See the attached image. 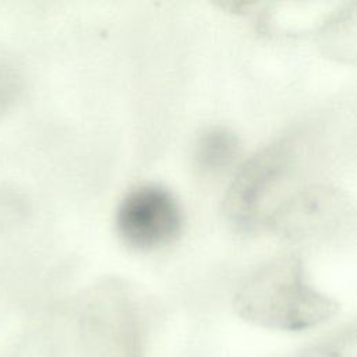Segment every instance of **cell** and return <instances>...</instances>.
Wrapping results in <instances>:
<instances>
[{
  "label": "cell",
  "instance_id": "cell-1",
  "mask_svg": "<svg viewBox=\"0 0 357 357\" xmlns=\"http://www.w3.org/2000/svg\"><path fill=\"white\" fill-rule=\"evenodd\" d=\"M233 305L245 321L278 331H305L331 319L337 303L305 278L297 255L275 257L251 272L236 290Z\"/></svg>",
  "mask_w": 357,
  "mask_h": 357
},
{
  "label": "cell",
  "instance_id": "cell-2",
  "mask_svg": "<svg viewBox=\"0 0 357 357\" xmlns=\"http://www.w3.org/2000/svg\"><path fill=\"white\" fill-rule=\"evenodd\" d=\"M296 146L294 138L276 139L250 156L237 170L223 201L225 212L233 223L244 229L266 223L271 202L294 167Z\"/></svg>",
  "mask_w": 357,
  "mask_h": 357
},
{
  "label": "cell",
  "instance_id": "cell-3",
  "mask_svg": "<svg viewBox=\"0 0 357 357\" xmlns=\"http://www.w3.org/2000/svg\"><path fill=\"white\" fill-rule=\"evenodd\" d=\"M114 225L124 244L139 251H153L178 237L184 216L172 191L149 183L134 187L121 198Z\"/></svg>",
  "mask_w": 357,
  "mask_h": 357
},
{
  "label": "cell",
  "instance_id": "cell-4",
  "mask_svg": "<svg viewBox=\"0 0 357 357\" xmlns=\"http://www.w3.org/2000/svg\"><path fill=\"white\" fill-rule=\"evenodd\" d=\"M344 212L346 204L335 190L314 187L275 208L266 223L289 238H304L325 233Z\"/></svg>",
  "mask_w": 357,
  "mask_h": 357
},
{
  "label": "cell",
  "instance_id": "cell-5",
  "mask_svg": "<svg viewBox=\"0 0 357 357\" xmlns=\"http://www.w3.org/2000/svg\"><path fill=\"white\" fill-rule=\"evenodd\" d=\"M240 152V139L230 128L212 126L198 135L194 145L192 160L201 174L215 176L230 167Z\"/></svg>",
  "mask_w": 357,
  "mask_h": 357
},
{
  "label": "cell",
  "instance_id": "cell-6",
  "mask_svg": "<svg viewBox=\"0 0 357 357\" xmlns=\"http://www.w3.org/2000/svg\"><path fill=\"white\" fill-rule=\"evenodd\" d=\"M298 357H357L356 331L344 329L304 350Z\"/></svg>",
  "mask_w": 357,
  "mask_h": 357
},
{
  "label": "cell",
  "instance_id": "cell-7",
  "mask_svg": "<svg viewBox=\"0 0 357 357\" xmlns=\"http://www.w3.org/2000/svg\"><path fill=\"white\" fill-rule=\"evenodd\" d=\"M22 88L24 82L20 70L13 63L0 59V119L15 107Z\"/></svg>",
  "mask_w": 357,
  "mask_h": 357
}]
</instances>
